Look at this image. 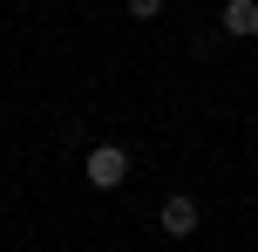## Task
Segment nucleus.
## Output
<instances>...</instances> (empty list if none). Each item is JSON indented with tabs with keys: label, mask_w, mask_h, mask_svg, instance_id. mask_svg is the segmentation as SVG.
<instances>
[{
	"label": "nucleus",
	"mask_w": 258,
	"mask_h": 252,
	"mask_svg": "<svg viewBox=\"0 0 258 252\" xmlns=\"http://www.w3.org/2000/svg\"><path fill=\"white\" fill-rule=\"evenodd\" d=\"M82 177H89L95 191H116L122 177H129V150L122 143H95L89 157H82Z\"/></svg>",
	"instance_id": "f257e3e1"
},
{
	"label": "nucleus",
	"mask_w": 258,
	"mask_h": 252,
	"mask_svg": "<svg viewBox=\"0 0 258 252\" xmlns=\"http://www.w3.org/2000/svg\"><path fill=\"white\" fill-rule=\"evenodd\" d=\"M156 225H163L170 239H190V232L204 225V212H197V198H190V191H177V198H163V212H156Z\"/></svg>",
	"instance_id": "f03ea898"
},
{
	"label": "nucleus",
	"mask_w": 258,
	"mask_h": 252,
	"mask_svg": "<svg viewBox=\"0 0 258 252\" xmlns=\"http://www.w3.org/2000/svg\"><path fill=\"white\" fill-rule=\"evenodd\" d=\"M224 34H231V41H251L258 34V0H224Z\"/></svg>",
	"instance_id": "7ed1b4c3"
},
{
	"label": "nucleus",
	"mask_w": 258,
	"mask_h": 252,
	"mask_svg": "<svg viewBox=\"0 0 258 252\" xmlns=\"http://www.w3.org/2000/svg\"><path fill=\"white\" fill-rule=\"evenodd\" d=\"M163 14V0H129V21H156Z\"/></svg>",
	"instance_id": "20e7f679"
}]
</instances>
